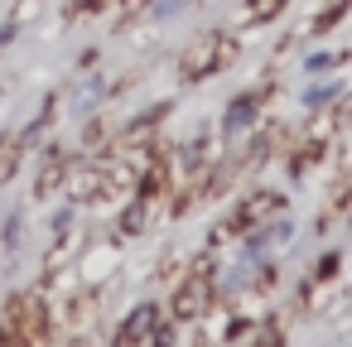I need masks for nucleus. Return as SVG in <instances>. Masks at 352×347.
Instances as JSON below:
<instances>
[{
	"mask_svg": "<svg viewBox=\"0 0 352 347\" xmlns=\"http://www.w3.org/2000/svg\"><path fill=\"white\" fill-rule=\"evenodd\" d=\"M212 289H217V270H212V256H203V260H193V270L174 289V318H184V323L203 318L212 304Z\"/></svg>",
	"mask_w": 352,
	"mask_h": 347,
	"instance_id": "1",
	"label": "nucleus"
},
{
	"mask_svg": "<svg viewBox=\"0 0 352 347\" xmlns=\"http://www.w3.org/2000/svg\"><path fill=\"white\" fill-rule=\"evenodd\" d=\"M285 208H289V193H285V188H251V193L236 203V212H232V227L246 236V232H256V227H270L275 217H285Z\"/></svg>",
	"mask_w": 352,
	"mask_h": 347,
	"instance_id": "2",
	"label": "nucleus"
},
{
	"mask_svg": "<svg viewBox=\"0 0 352 347\" xmlns=\"http://www.w3.org/2000/svg\"><path fill=\"white\" fill-rule=\"evenodd\" d=\"M232 58H236V39H227V34H208V39H198V44L184 54V78H208V73L227 68Z\"/></svg>",
	"mask_w": 352,
	"mask_h": 347,
	"instance_id": "3",
	"label": "nucleus"
},
{
	"mask_svg": "<svg viewBox=\"0 0 352 347\" xmlns=\"http://www.w3.org/2000/svg\"><path fill=\"white\" fill-rule=\"evenodd\" d=\"M270 92H275V87L265 82V87H256V92H246V97H236V102L227 107V121H222V135H227L232 145L241 140V131H251V126L261 121V107L270 102Z\"/></svg>",
	"mask_w": 352,
	"mask_h": 347,
	"instance_id": "4",
	"label": "nucleus"
},
{
	"mask_svg": "<svg viewBox=\"0 0 352 347\" xmlns=\"http://www.w3.org/2000/svg\"><path fill=\"white\" fill-rule=\"evenodd\" d=\"M285 5H289V0H246L241 20H246V25H270V20L285 15Z\"/></svg>",
	"mask_w": 352,
	"mask_h": 347,
	"instance_id": "5",
	"label": "nucleus"
},
{
	"mask_svg": "<svg viewBox=\"0 0 352 347\" xmlns=\"http://www.w3.org/2000/svg\"><path fill=\"white\" fill-rule=\"evenodd\" d=\"M347 10H352V0H333L328 10H318V15L309 20V34H328V30H333V25L347 15Z\"/></svg>",
	"mask_w": 352,
	"mask_h": 347,
	"instance_id": "6",
	"label": "nucleus"
}]
</instances>
